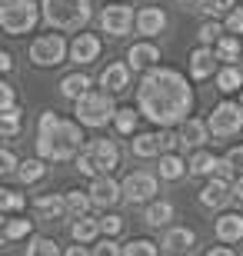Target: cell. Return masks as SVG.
<instances>
[{
    "mask_svg": "<svg viewBox=\"0 0 243 256\" xmlns=\"http://www.w3.org/2000/svg\"><path fill=\"white\" fill-rule=\"evenodd\" d=\"M137 106L160 126H177L190 120V106H193V90H190L187 76L170 66H153L147 70L137 86Z\"/></svg>",
    "mask_w": 243,
    "mask_h": 256,
    "instance_id": "obj_1",
    "label": "cell"
},
{
    "mask_svg": "<svg viewBox=\"0 0 243 256\" xmlns=\"http://www.w3.org/2000/svg\"><path fill=\"white\" fill-rule=\"evenodd\" d=\"M84 150V133L80 124L74 120H60L54 110L40 116L37 124V153L44 160H70Z\"/></svg>",
    "mask_w": 243,
    "mask_h": 256,
    "instance_id": "obj_2",
    "label": "cell"
},
{
    "mask_svg": "<svg viewBox=\"0 0 243 256\" xmlns=\"http://www.w3.org/2000/svg\"><path fill=\"white\" fill-rule=\"evenodd\" d=\"M44 17L57 30H84L94 17L90 0H44Z\"/></svg>",
    "mask_w": 243,
    "mask_h": 256,
    "instance_id": "obj_3",
    "label": "cell"
},
{
    "mask_svg": "<svg viewBox=\"0 0 243 256\" xmlns=\"http://www.w3.org/2000/svg\"><path fill=\"white\" fill-rule=\"evenodd\" d=\"M120 166V150L113 140H90L77 153V170L87 176H107Z\"/></svg>",
    "mask_w": 243,
    "mask_h": 256,
    "instance_id": "obj_4",
    "label": "cell"
},
{
    "mask_svg": "<svg viewBox=\"0 0 243 256\" xmlns=\"http://www.w3.org/2000/svg\"><path fill=\"white\" fill-rule=\"evenodd\" d=\"M44 7H37L34 0H0V27L7 37H20L37 27Z\"/></svg>",
    "mask_w": 243,
    "mask_h": 256,
    "instance_id": "obj_5",
    "label": "cell"
},
{
    "mask_svg": "<svg viewBox=\"0 0 243 256\" xmlns=\"http://www.w3.org/2000/svg\"><path fill=\"white\" fill-rule=\"evenodd\" d=\"M77 104V124L84 126H107L117 116V106H113V96L110 90H90V94H84L80 100H74Z\"/></svg>",
    "mask_w": 243,
    "mask_h": 256,
    "instance_id": "obj_6",
    "label": "cell"
},
{
    "mask_svg": "<svg viewBox=\"0 0 243 256\" xmlns=\"http://www.w3.org/2000/svg\"><path fill=\"white\" fill-rule=\"evenodd\" d=\"M67 54H70V47H67V40L60 34H44V37H37L30 44V64L34 66H57V64H64Z\"/></svg>",
    "mask_w": 243,
    "mask_h": 256,
    "instance_id": "obj_7",
    "label": "cell"
},
{
    "mask_svg": "<svg viewBox=\"0 0 243 256\" xmlns=\"http://www.w3.org/2000/svg\"><path fill=\"white\" fill-rule=\"evenodd\" d=\"M206 124H210V133H213V136H233V133L243 130V106L223 100V104L213 106V114H210Z\"/></svg>",
    "mask_w": 243,
    "mask_h": 256,
    "instance_id": "obj_8",
    "label": "cell"
},
{
    "mask_svg": "<svg viewBox=\"0 0 243 256\" xmlns=\"http://www.w3.org/2000/svg\"><path fill=\"white\" fill-rule=\"evenodd\" d=\"M157 193V176L147 170H137L123 180V200L127 203H150Z\"/></svg>",
    "mask_w": 243,
    "mask_h": 256,
    "instance_id": "obj_9",
    "label": "cell"
},
{
    "mask_svg": "<svg viewBox=\"0 0 243 256\" xmlns=\"http://www.w3.org/2000/svg\"><path fill=\"white\" fill-rule=\"evenodd\" d=\"M133 24H137V17H133V10L127 7V4H110V7H103V14H100V27H103V34H110V37H123Z\"/></svg>",
    "mask_w": 243,
    "mask_h": 256,
    "instance_id": "obj_10",
    "label": "cell"
},
{
    "mask_svg": "<svg viewBox=\"0 0 243 256\" xmlns=\"http://www.w3.org/2000/svg\"><path fill=\"white\" fill-rule=\"evenodd\" d=\"M90 200H94L97 206H113L117 200H123V183H117L107 173V176H94V183H90Z\"/></svg>",
    "mask_w": 243,
    "mask_h": 256,
    "instance_id": "obj_11",
    "label": "cell"
},
{
    "mask_svg": "<svg viewBox=\"0 0 243 256\" xmlns=\"http://www.w3.org/2000/svg\"><path fill=\"white\" fill-rule=\"evenodd\" d=\"M97 57H100V37H94V34H77V37L70 40V60H74L77 66L94 64Z\"/></svg>",
    "mask_w": 243,
    "mask_h": 256,
    "instance_id": "obj_12",
    "label": "cell"
},
{
    "mask_svg": "<svg viewBox=\"0 0 243 256\" xmlns=\"http://www.w3.org/2000/svg\"><path fill=\"white\" fill-rule=\"evenodd\" d=\"M230 196H233V186H230V180H223V176H213V180L200 190V203H203L206 210L226 206V200H230Z\"/></svg>",
    "mask_w": 243,
    "mask_h": 256,
    "instance_id": "obj_13",
    "label": "cell"
},
{
    "mask_svg": "<svg viewBox=\"0 0 243 256\" xmlns=\"http://www.w3.org/2000/svg\"><path fill=\"white\" fill-rule=\"evenodd\" d=\"M100 86L110 94H123L130 86V64H107L100 70Z\"/></svg>",
    "mask_w": 243,
    "mask_h": 256,
    "instance_id": "obj_14",
    "label": "cell"
},
{
    "mask_svg": "<svg viewBox=\"0 0 243 256\" xmlns=\"http://www.w3.org/2000/svg\"><path fill=\"white\" fill-rule=\"evenodd\" d=\"M210 140V124L206 120H183L180 124V146H190V150H200L203 143Z\"/></svg>",
    "mask_w": 243,
    "mask_h": 256,
    "instance_id": "obj_15",
    "label": "cell"
},
{
    "mask_svg": "<svg viewBox=\"0 0 243 256\" xmlns=\"http://www.w3.org/2000/svg\"><path fill=\"white\" fill-rule=\"evenodd\" d=\"M190 74H193V80H206V76L216 74V50L213 47H200L190 54Z\"/></svg>",
    "mask_w": 243,
    "mask_h": 256,
    "instance_id": "obj_16",
    "label": "cell"
},
{
    "mask_svg": "<svg viewBox=\"0 0 243 256\" xmlns=\"http://www.w3.org/2000/svg\"><path fill=\"white\" fill-rule=\"evenodd\" d=\"M160 60V50L150 44V40H140V44H133L130 50H127V64H130V70H153Z\"/></svg>",
    "mask_w": 243,
    "mask_h": 256,
    "instance_id": "obj_17",
    "label": "cell"
},
{
    "mask_svg": "<svg viewBox=\"0 0 243 256\" xmlns=\"http://www.w3.org/2000/svg\"><path fill=\"white\" fill-rule=\"evenodd\" d=\"M34 210H37L40 220H60L64 213H70L67 210V196H60V193H44V196L34 200Z\"/></svg>",
    "mask_w": 243,
    "mask_h": 256,
    "instance_id": "obj_18",
    "label": "cell"
},
{
    "mask_svg": "<svg viewBox=\"0 0 243 256\" xmlns=\"http://www.w3.org/2000/svg\"><path fill=\"white\" fill-rule=\"evenodd\" d=\"M163 27H167V14L160 7H143L137 14V30H140L143 37H157Z\"/></svg>",
    "mask_w": 243,
    "mask_h": 256,
    "instance_id": "obj_19",
    "label": "cell"
},
{
    "mask_svg": "<svg viewBox=\"0 0 243 256\" xmlns=\"http://www.w3.org/2000/svg\"><path fill=\"white\" fill-rule=\"evenodd\" d=\"M193 243H196V233L187 230V226H170L167 233H163V246H167L170 253H183V250L190 253Z\"/></svg>",
    "mask_w": 243,
    "mask_h": 256,
    "instance_id": "obj_20",
    "label": "cell"
},
{
    "mask_svg": "<svg viewBox=\"0 0 243 256\" xmlns=\"http://www.w3.org/2000/svg\"><path fill=\"white\" fill-rule=\"evenodd\" d=\"M216 236L223 243H236L243 240V213H223L216 220Z\"/></svg>",
    "mask_w": 243,
    "mask_h": 256,
    "instance_id": "obj_21",
    "label": "cell"
},
{
    "mask_svg": "<svg viewBox=\"0 0 243 256\" xmlns=\"http://www.w3.org/2000/svg\"><path fill=\"white\" fill-rule=\"evenodd\" d=\"M60 94L67 96V100H80L84 94H90V76L87 74H67L64 80H60Z\"/></svg>",
    "mask_w": 243,
    "mask_h": 256,
    "instance_id": "obj_22",
    "label": "cell"
},
{
    "mask_svg": "<svg viewBox=\"0 0 243 256\" xmlns=\"http://www.w3.org/2000/svg\"><path fill=\"white\" fill-rule=\"evenodd\" d=\"M130 146H133V153H137V156H143V160H147V156H160V153H163L160 133H137V136L130 140Z\"/></svg>",
    "mask_w": 243,
    "mask_h": 256,
    "instance_id": "obj_23",
    "label": "cell"
},
{
    "mask_svg": "<svg viewBox=\"0 0 243 256\" xmlns=\"http://www.w3.org/2000/svg\"><path fill=\"white\" fill-rule=\"evenodd\" d=\"M243 86V70L240 64H226L223 70H216V90H223V94H233Z\"/></svg>",
    "mask_w": 243,
    "mask_h": 256,
    "instance_id": "obj_24",
    "label": "cell"
},
{
    "mask_svg": "<svg viewBox=\"0 0 243 256\" xmlns=\"http://www.w3.org/2000/svg\"><path fill=\"white\" fill-rule=\"evenodd\" d=\"M143 220H147L150 226H167L170 220H173V203L170 200H153L147 206V213H143Z\"/></svg>",
    "mask_w": 243,
    "mask_h": 256,
    "instance_id": "obj_25",
    "label": "cell"
},
{
    "mask_svg": "<svg viewBox=\"0 0 243 256\" xmlns=\"http://www.w3.org/2000/svg\"><path fill=\"white\" fill-rule=\"evenodd\" d=\"M187 166L190 163H183L177 156V153H160V176H163V180H180V176H183V173H187Z\"/></svg>",
    "mask_w": 243,
    "mask_h": 256,
    "instance_id": "obj_26",
    "label": "cell"
},
{
    "mask_svg": "<svg viewBox=\"0 0 243 256\" xmlns=\"http://www.w3.org/2000/svg\"><path fill=\"white\" fill-rule=\"evenodd\" d=\"M213 50H216V60H223V64H236V60H240V37L223 34V37L213 44Z\"/></svg>",
    "mask_w": 243,
    "mask_h": 256,
    "instance_id": "obj_27",
    "label": "cell"
},
{
    "mask_svg": "<svg viewBox=\"0 0 243 256\" xmlns=\"http://www.w3.org/2000/svg\"><path fill=\"white\" fill-rule=\"evenodd\" d=\"M100 220H90V216H77L74 226H70V233H74L77 243H90V240H97V233H100Z\"/></svg>",
    "mask_w": 243,
    "mask_h": 256,
    "instance_id": "obj_28",
    "label": "cell"
},
{
    "mask_svg": "<svg viewBox=\"0 0 243 256\" xmlns=\"http://www.w3.org/2000/svg\"><path fill=\"white\" fill-rule=\"evenodd\" d=\"M44 173H47V166H44V156H34V160H24L17 166V176L24 183H37L44 180Z\"/></svg>",
    "mask_w": 243,
    "mask_h": 256,
    "instance_id": "obj_29",
    "label": "cell"
},
{
    "mask_svg": "<svg viewBox=\"0 0 243 256\" xmlns=\"http://www.w3.org/2000/svg\"><path fill=\"white\" fill-rule=\"evenodd\" d=\"M213 170H216V156L206 150H196L193 160H190V173L193 176H213Z\"/></svg>",
    "mask_w": 243,
    "mask_h": 256,
    "instance_id": "obj_30",
    "label": "cell"
},
{
    "mask_svg": "<svg viewBox=\"0 0 243 256\" xmlns=\"http://www.w3.org/2000/svg\"><path fill=\"white\" fill-rule=\"evenodd\" d=\"M17 130H20V110H17V106L0 110V136H4V140H14Z\"/></svg>",
    "mask_w": 243,
    "mask_h": 256,
    "instance_id": "obj_31",
    "label": "cell"
},
{
    "mask_svg": "<svg viewBox=\"0 0 243 256\" xmlns=\"http://www.w3.org/2000/svg\"><path fill=\"white\" fill-rule=\"evenodd\" d=\"M223 30H226V24H220V20L213 17V20H206L203 27L196 30V37H200V44H203V47H213L216 40L223 37Z\"/></svg>",
    "mask_w": 243,
    "mask_h": 256,
    "instance_id": "obj_32",
    "label": "cell"
},
{
    "mask_svg": "<svg viewBox=\"0 0 243 256\" xmlns=\"http://www.w3.org/2000/svg\"><path fill=\"white\" fill-rule=\"evenodd\" d=\"M27 256H60V246L50 236H34L27 246Z\"/></svg>",
    "mask_w": 243,
    "mask_h": 256,
    "instance_id": "obj_33",
    "label": "cell"
},
{
    "mask_svg": "<svg viewBox=\"0 0 243 256\" xmlns=\"http://www.w3.org/2000/svg\"><path fill=\"white\" fill-rule=\"evenodd\" d=\"M113 126H117V133L130 136V133L137 130V114H133V106H120L117 116H113Z\"/></svg>",
    "mask_w": 243,
    "mask_h": 256,
    "instance_id": "obj_34",
    "label": "cell"
},
{
    "mask_svg": "<svg viewBox=\"0 0 243 256\" xmlns=\"http://www.w3.org/2000/svg\"><path fill=\"white\" fill-rule=\"evenodd\" d=\"M90 203L94 200L87 196V193H80V190H70L67 193V210H70V216H87V210H90Z\"/></svg>",
    "mask_w": 243,
    "mask_h": 256,
    "instance_id": "obj_35",
    "label": "cell"
},
{
    "mask_svg": "<svg viewBox=\"0 0 243 256\" xmlns=\"http://www.w3.org/2000/svg\"><path fill=\"white\" fill-rule=\"evenodd\" d=\"M236 4L233 0H196V10L206 14V17H220V14H230Z\"/></svg>",
    "mask_w": 243,
    "mask_h": 256,
    "instance_id": "obj_36",
    "label": "cell"
},
{
    "mask_svg": "<svg viewBox=\"0 0 243 256\" xmlns=\"http://www.w3.org/2000/svg\"><path fill=\"white\" fill-rule=\"evenodd\" d=\"M27 206V196L17 190H0V210L4 213H17V210Z\"/></svg>",
    "mask_w": 243,
    "mask_h": 256,
    "instance_id": "obj_37",
    "label": "cell"
},
{
    "mask_svg": "<svg viewBox=\"0 0 243 256\" xmlns=\"http://www.w3.org/2000/svg\"><path fill=\"white\" fill-rule=\"evenodd\" d=\"M30 230H34L30 220H7V226H4V240H24V236H30Z\"/></svg>",
    "mask_w": 243,
    "mask_h": 256,
    "instance_id": "obj_38",
    "label": "cell"
},
{
    "mask_svg": "<svg viewBox=\"0 0 243 256\" xmlns=\"http://www.w3.org/2000/svg\"><path fill=\"white\" fill-rule=\"evenodd\" d=\"M123 256H157V243L153 240H130L123 246Z\"/></svg>",
    "mask_w": 243,
    "mask_h": 256,
    "instance_id": "obj_39",
    "label": "cell"
},
{
    "mask_svg": "<svg viewBox=\"0 0 243 256\" xmlns=\"http://www.w3.org/2000/svg\"><path fill=\"white\" fill-rule=\"evenodd\" d=\"M226 30H230V34H243V7H233L230 10V14H226Z\"/></svg>",
    "mask_w": 243,
    "mask_h": 256,
    "instance_id": "obj_40",
    "label": "cell"
},
{
    "mask_svg": "<svg viewBox=\"0 0 243 256\" xmlns=\"http://www.w3.org/2000/svg\"><path fill=\"white\" fill-rule=\"evenodd\" d=\"M100 226H103V233H107V236H117V233L123 230V220L117 216V213H110V216L100 220Z\"/></svg>",
    "mask_w": 243,
    "mask_h": 256,
    "instance_id": "obj_41",
    "label": "cell"
},
{
    "mask_svg": "<svg viewBox=\"0 0 243 256\" xmlns=\"http://www.w3.org/2000/svg\"><path fill=\"white\" fill-rule=\"evenodd\" d=\"M0 163H4V166H0L4 173H14V170L20 166V163H17V156H14V150H10V146H4V150H0Z\"/></svg>",
    "mask_w": 243,
    "mask_h": 256,
    "instance_id": "obj_42",
    "label": "cell"
},
{
    "mask_svg": "<svg viewBox=\"0 0 243 256\" xmlns=\"http://www.w3.org/2000/svg\"><path fill=\"white\" fill-rule=\"evenodd\" d=\"M94 256H123V250L113 243V240H103V243H97Z\"/></svg>",
    "mask_w": 243,
    "mask_h": 256,
    "instance_id": "obj_43",
    "label": "cell"
},
{
    "mask_svg": "<svg viewBox=\"0 0 243 256\" xmlns=\"http://www.w3.org/2000/svg\"><path fill=\"white\" fill-rule=\"evenodd\" d=\"M226 160H230V166L236 170V176H243V146H233V150L226 153Z\"/></svg>",
    "mask_w": 243,
    "mask_h": 256,
    "instance_id": "obj_44",
    "label": "cell"
},
{
    "mask_svg": "<svg viewBox=\"0 0 243 256\" xmlns=\"http://www.w3.org/2000/svg\"><path fill=\"white\" fill-rule=\"evenodd\" d=\"M160 143H163V153H173V146H180V133L163 130V133H160Z\"/></svg>",
    "mask_w": 243,
    "mask_h": 256,
    "instance_id": "obj_45",
    "label": "cell"
},
{
    "mask_svg": "<svg viewBox=\"0 0 243 256\" xmlns=\"http://www.w3.org/2000/svg\"><path fill=\"white\" fill-rule=\"evenodd\" d=\"M14 106V86L10 84H0V110Z\"/></svg>",
    "mask_w": 243,
    "mask_h": 256,
    "instance_id": "obj_46",
    "label": "cell"
},
{
    "mask_svg": "<svg viewBox=\"0 0 243 256\" xmlns=\"http://www.w3.org/2000/svg\"><path fill=\"white\" fill-rule=\"evenodd\" d=\"M67 256H94V253H87V246H84V243H77V246H70V250H67Z\"/></svg>",
    "mask_w": 243,
    "mask_h": 256,
    "instance_id": "obj_47",
    "label": "cell"
},
{
    "mask_svg": "<svg viewBox=\"0 0 243 256\" xmlns=\"http://www.w3.org/2000/svg\"><path fill=\"white\" fill-rule=\"evenodd\" d=\"M10 66H14V57H10L7 50H4V54H0V70H4V74H7Z\"/></svg>",
    "mask_w": 243,
    "mask_h": 256,
    "instance_id": "obj_48",
    "label": "cell"
},
{
    "mask_svg": "<svg viewBox=\"0 0 243 256\" xmlns=\"http://www.w3.org/2000/svg\"><path fill=\"white\" fill-rule=\"evenodd\" d=\"M206 256H236V253H233L230 246H213V250H210Z\"/></svg>",
    "mask_w": 243,
    "mask_h": 256,
    "instance_id": "obj_49",
    "label": "cell"
},
{
    "mask_svg": "<svg viewBox=\"0 0 243 256\" xmlns=\"http://www.w3.org/2000/svg\"><path fill=\"white\" fill-rule=\"evenodd\" d=\"M233 196L243 200V176H236V183H233Z\"/></svg>",
    "mask_w": 243,
    "mask_h": 256,
    "instance_id": "obj_50",
    "label": "cell"
},
{
    "mask_svg": "<svg viewBox=\"0 0 243 256\" xmlns=\"http://www.w3.org/2000/svg\"><path fill=\"white\" fill-rule=\"evenodd\" d=\"M177 4H183V7H190V4H196V0H177Z\"/></svg>",
    "mask_w": 243,
    "mask_h": 256,
    "instance_id": "obj_51",
    "label": "cell"
},
{
    "mask_svg": "<svg viewBox=\"0 0 243 256\" xmlns=\"http://www.w3.org/2000/svg\"><path fill=\"white\" fill-rule=\"evenodd\" d=\"M240 106H243V90H240Z\"/></svg>",
    "mask_w": 243,
    "mask_h": 256,
    "instance_id": "obj_52",
    "label": "cell"
},
{
    "mask_svg": "<svg viewBox=\"0 0 243 256\" xmlns=\"http://www.w3.org/2000/svg\"><path fill=\"white\" fill-rule=\"evenodd\" d=\"M170 256H180V253H170Z\"/></svg>",
    "mask_w": 243,
    "mask_h": 256,
    "instance_id": "obj_53",
    "label": "cell"
}]
</instances>
